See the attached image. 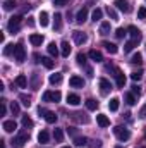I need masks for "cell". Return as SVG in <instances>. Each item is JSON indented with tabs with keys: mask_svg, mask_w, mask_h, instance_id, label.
I'll return each instance as SVG.
<instances>
[{
	"mask_svg": "<svg viewBox=\"0 0 146 148\" xmlns=\"http://www.w3.org/2000/svg\"><path fill=\"white\" fill-rule=\"evenodd\" d=\"M113 134L117 136V140H119V141H127V140L131 138L129 129H126L124 126H115V127H113Z\"/></svg>",
	"mask_w": 146,
	"mask_h": 148,
	"instance_id": "obj_1",
	"label": "cell"
},
{
	"mask_svg": "<svg viewBox=\"0 0 146 148\" xmlns=\"http://www.w3.org/2000/svg\"><path fill=\"white\" fill-rule=\"evenodd\" d=\"M21 21H23V17H21V16H14V17H10V19H9L7 28H9V31H10L12 35L19 31V28H21Z\"/></svg>",
	"mask_w": 146,
	"mask_h": 148,
	"instance_id": "obj_2",
	"label": "cell"
},
{
	"mask_svg": "<svg viewBox=\"0 0 146 148\" xmlns=\"http://www.w3.org/2000/svg\"><path fill=\"white\" fill-rule=\"evenodd\" d=\"M60 98H62V93L60 91H45L43 93V102L57 103V102H60Z\"/></svg>",
	"mask_w": 146,
	"mask_h": 148,
	"instance_id": "obj_3",
	"label": "cell"
},
{
	"mask_svg": "<svg viewBox=\"0 0 146 148\" xmlns=\"http://www.w3.org/2000/svg\"><path fill=\"white\" fill-rule=\"evenodd\" d=\"M24 59H26V50H24L23 43H17L16 50H14V60L21 64V62H24Z\"/></svg>",
	"mask_w": 146,
	"mask_h": 148,
	"instance_id": "obj_4",
	"label": "cell"
},
{
	"mask_svg": "<svg viewBox=\"0 0 146 148\" xmlns=\"http://www.w3.org/2000/svg\"><path fill=\"white\" fill-rule=\"evenodd\" d=\"M38 112H40V115H43L45 117V121L48 122V124H55L57 122V114L55 112H52V110H46V109H38Z\"/></svg>",
	"mask_w": 146,
	"mask_h": 148,
	"instance_id": "obj_5",
	"label": "cell"
},
{
	"mask_svg": "<svg viewBox=\"0 0 146 148\" xmlns=\"http://www.w3.org/2000/svg\"><path fill=\"white\" fill-rule=\"evenodd\" d=\"M28 140H29V134H28V133H21V134H17V136L12 140V147H17V148L24 147V145L28 143Z\"/></svg>",
	"mask_w": 146,
	"mask_h": 148,
	"instance_id": "obj_6",
	"label": "cell"
},
{
	"mask_svg": "<svg viewBox=\"0 0 146 148\" xmlns=\"http://www.w3.org/2000/svg\"><path fill=\"white\" fill-rule=\"evenodd\" d=\"M113 5H115V9H119V10L124 12V14H129V12H131V5H129L127 0H115Z\"/></svg>",
	"mask_w": 146,
	"mask_h": 148,
	"instance_id": "obj_7",
	"label": "cell"
},
{
	"mask_svg": "<svg viewBox=\"0 0 146 148\" xmlns=\"http://www.w3.org/2000/svg\"><path fill=\"white\" fill-rule=\"evenodd\" d=\"M98 86H100V93L105 97V95H108L110 90H112V84H110L108 79H105V77H102L100 81H98Z\"/></svg>",
	"mask_w": 146,
	"mask_h": 148,
	"instance_id": "obj_8",
	"label": "cell"
},
{
	"mask_svg": "<svg viewBox=\"0 0 146 148\" xmlns=\"http://www.w3.org/2000/svg\"><path fill=\"white\" fill-rule=\"evenodd\" d=\"M72 38H74V41H76L77 45H84V43L88 41V35H86V33H83V31H74Z\"/></svg>",
	"mask_w": 146,
	"mask_h": 148,
	"instance_id": "obj_9",
	"label": "cell"
},
{
	"mask_svg": "<svg viewBox=\"0 0 146 148\" xmlns=\"http://www.w3.org/2000/svg\"><path fill=\"white\" fill-rule=\"evenodd\" d=\"M83 115H84L83 112H74V114H71V119H72L74 122H79V124H88L89 119L88 117H83Z\"/></svg>",
	"mask_w": 146,
	"mask_h": 148,
	"instance_id": "obj_10",
	"label": "cell"
},
{
	"mask_svg": "<svg viewBox=\"0 0 146 148\" xmlns=\"http://www.w3.org/2000/svg\"><path fill=\"white\" fill-rule=\"evenodd\" d=\"M86 19H88V9L83 7V9L77 12V16H76V23H77V24H83V23H86Z\"/></svg>",
	"mask_w": 146,
	"mask_h": 148,
	"instance_id": "obj_11",
	"label": "cell"
},
{
	"mask_svg": "<svg viewBox=\"0 0 146 148\" xmlns=\"http://www.w3.org/2000/svg\"><path fill=\"white\" fill-rule=\"evenodd\" d=\"M69 84H71L72 88H83V86H84V79L79 77V76H71Z\"/></svg>",
	"mask_w": 146,
	"mask_h": 148,
	"instance_id": "obj_12",
	"label": "cell"
},
{
	"mask_svg": "<svg viewBox=\"0 0 146 148\" xmlns=\"http://www.w3.org/2000/svg\"><path fill=\"white\" fill-rule=\"evenodd\" d=\"M127 31H129V35L132 36V41H136V43H138V41L141 40V31H139L136 26H129V28H127Z\"/></svg>",
	"mask_w": 146,
	"mask_h": 148,
	"instance_id": "obj_13",
	"label": "cell"
},
{
	"mask_svg": "<svg viewBox=\"0 0 146 148\" xmlns=\"http://www.w3.org/2000/svg\"><path fill=\"white\" fill-rule=\"evenodd\" d=\"M96 122H98L100 127H108L110 126V121L105 114H98V115H96Z\"/></svg>",
	"mask_w": 146,
	"mask_h": 148,
	"instance_id": "obj_14",
	"label": "cell"
},
{
	"mask_svg": "<svg viewBox=\"0 0 146 148\" xmlns=\"http://www.w3.org/2000/svg\"><path fill=\"white\" fill-rule=\"evenodd\" d=\"M88 57H89L93 62H102V60H103V55H102V52H100V50H89Z\"/></svg>",
	"mask_w": 146,
	"mask_h": 148,
	"instance_id": "obj_15",
	"label": "cell"
},
{
	"mask_svg": "<svg viewBox=\"0 0 146 148\" xmlns=\"http://www.w3.org/2000/svg\"><path fill=\"white\" fill-rule=\"evenodd\" d=\"M17 129V122L16 121H5L3 122V131L5 133H14Z\"/></svg>",
	"mask_w": 146,
	"mask_h": 148,
	"instance_id": "obj_16",
	"label": "cell"
},
{
	"mask_svg": "<svg viewBox=\"0 0 146 148\" xmlns=\"http://www.w3.org/2000/svg\"><path fill=\"white\" fill-rule=\"evenodd\" d=\"M115 81H117V86L119 88H124L126 86V76L120 73L119 69H115Z\"/></svg>",
	"mask_w": 146,
	"mask_h": 148,
	"instance_id": "obj_17",
	"label": "cell"
},
{
	"mask_svg": "<svg viewBox=\"0 0 146 148\" xmlns=\"http://www.w3.org/2000/svg\"><path fill=\"white\" fill-rule=\"evenodd\" d=\"M43 40H45L43 35H36V33H33V35L29 36V41H31V45H33V47H40V45L43 43Z\"/></svg>",
	"mask_w": 146,
	"mask_h": 148,
	"instance_id": "obj_18",
	"label": "cell"
},
{
	"mask_svg": "<svg viewBox=\"0 0 146 148\" xmlns=\"http://www.w3.org/2000/svg\"><path fill=\"white\" fill-rule=\"evenodd\" d=\"M67 103H69V105H79V103H81L79 95H76V93H69V95H67Z\"/></svg>",
	"mask_w": 146,
	"mask_h": 148,
	"instance_id": "obj_19",
	"label": "cell"
},
{
	"mask_svg": "<svg viewBox=\"0 0 146 148\" xmlns=\"http://www.w3.org/2000/svg\"><path fill=\"white\" fill-rule=\"evenodd\" d=\"M16 84H17L19 88H26V86H28V77H26L24 74H19V76L16 77Z\"/></svg>",
	"mask_w": 146,
	"mask_h": 148,
	"instance_id": "obj_20",
	"label": "cell"
},
{
	"mask_svg": "<svg viewBox=\"0 0 146 148\" xmlns=\"http://www.w3.org/2000/svg\"><path fill=\"white\" fill-rule=\"evenodd\" d=\"M103 47H105V50L108 52V53H117L119 52V48H117V45L115 43H110V41H103Z\"/></svg>",
	"mask_w": 146,
	"mask_h": 148,
	"instance_id": "obj_21",
	"label": "cell"
},
{
	"mask_svg": "<svg viewBox=\"0 0 146 148\" xmlns=\"http://www.w3.org/2000/svg\"><path fill=\"white\" fill-rule=\"evenodd\" d=\"M131 64H134V66H141V64H143V55H141L139 52H136V53L131 57Z\"/></svg>",
	"mask_w": 146,
	"mask_h": 148,
	"instance_id": "obj_22",
	"label": "cell"
},
{
	"mask_svg": "<svg viewBox=\"0 0 146 148\" xmlns=\"http://www.w3.org/2000/svg\"><path fill=\"white\" fill-rule=\"evenodd\" d=\"M41 64H43L46 69H53L55 60H53V59H50V57H41Z\"/></svg>",
	"mask_w": 146,
	"mask_h": 148,
	"instance_id": "obj_23",
	"label": "cell"
},
{
	"mask_svg": "<svg viewBox=\"0 0 146 148\" xmlns=\"http://www.w3.org/2000/svg\"><path fill=\"white\" fill-rule=\"evenodd\" d=\"M48 23H50V21H48V12L41 10V12H40V24L45 28V26H48Z\"/></svg>",
	"mask_w": 146,
	"mask_h": 148,
	"instance_id": "obj_24",
	"label": "cell"
},
{
	"mask_svg": "<svg viewBox=\"0 0 146 148\" xmlns=\"http://www.w3.org/2000/svg\"><path fill=\"white\" fill-rule=\"evenodd\" d=\"M86 109H88V110H96V109H98V102H96L95 98H88V100H86Z\"/></svg>",
	"mask_w": 146,
	"mask_h": 148,
	"instance_id": "obj_25",
	"label": "cell"
},
{
	"mask_svg": "<svg viewBox=\"0 0 146 148\" xmlns=\"http://www.w3.org/2000/svg\"><path fill=\"white\" fill-rule=\"evenodd\" d=\"M74 145H76V147H86V145H88V138H84V136H76V138H74Z\"/></svg>",
	"mask_w": 146,
	"mask_h": 148,
	"instance_id": "obj_26",
	"label": "cell"
},
{
	"mask_svg": "<svg viewBox=\"0 0 146 148\" xmlns=\"http://www.w3.org/2000/svg\"><path fill=\"white\" fill-rule=\"evenodd\" d=\"M110 29H112L110 23H108V21H103V23H102V26H100V35H108Z\"/></svg>",
	"mask_w": 146,
	"mask_h": 148,
	"instance_id": "obj_27",
	"label": "cell"
},
{
	"mask_svg": "<svg viewBox=\"0 0 146 148\" xmlns=\"http://www.w3.org/2000/svg\"><path fill=\"white\" fill-rule=\"evenodd\" d=\"M16 7H17V2L16 0H5L3 2V9L5 10H14Z\"/></svg>",
	"mask_w": 146,
	"mask_h": 148,
	"instance_id": "obj_28",
	"label": "cell"
},
{
	"mask_svg": "<svg viewBox=\"0 0 146 148\" xmlns=\"http://www.w3.org/2000/svg\"><path fill=\"white\" fill-rule=\"evenodd\" d=\"M62 57H69V53H71V45H69V41H62Z\"/></svg>",
	"mask_w": 146,
	"mask_h": 148,
	"instance_id": "obj_29",
	"label": "cell"
},
{
	"mask_svg": "<svg viewBox=\"0 0 146 148\" xmlns=\"http://www.w3.org/2000/svg\"><path fill=\"white\" fill-rule=\"evenodd\" d=\"M19 100H21V103H23L24 107H29V105H31V97H29V95L21 93V95H19Z\"/></svg>",
	"mask_w": 146,
	"mask_h": 148,
	"instance_id": "obj_30",
	"label": "cell"
},
{
	"mask_svg": "<svg viewBox=\"0 0 146 148\" xmlns=\"http://www.w3.org/2000/svg\"><path fill=\"white\" fill-rule=\"evenodd\" d=\"M53 138H55V141H57V143H62V141H64V131L57 127V129L53 131Z\"/></svg>",
	"mask_w": 146,
	"mask_h": 148,
	"instance_id": "obj_31",
	"label": "cell"
},
{
	"mask_svg": "<svg viewBox=\"0 0 146 148\" xmlns=\"http://www.w3.org/2000/svg\"><path fill=\"white\" fill-rule=\"evenodd\" d=\"M119 103H120V100H119V98H112V100L108 102V109L112 112H117V110H119Z\"/></svg>",
	"mask_w": 146,
	"mask_h": 148,
	"instance_id": "obj_32",
	"label": "cell"
},
{
	"mask_svg": "<svg viewBox=\"0 0 146 148\" xmlns=\"http://www.w3.org/2000/svg\"><path fill=\"white\" fill-rule=\"evenodd\" d=\"M59 83H62V74L60 73H55L50 76V84H59Z\"/></svg>",
	"mask_w": 146,
	"mask_h": 148,
	"instance_id": "obj_33",
	"label": "cell"
},
{
	"mask_svg": "<svg viewBox=\"0 0 146 148\" xmlns=\"http://www.w3.org/2000/svg\"><path fill=\"white\" fill-rule=\"evenodd\" d=\"M102 16H103V10L96 7V9L93 10V14H91V19H93V21L96 23V21H100V19H102Z\"/></svg>",
	"mask_w": 146,
	"mask_h": 148,
	"instance_id": "obj_34",
	"label": "cell"
},
{
	"mask_svg": "<svg viewBox=\"0 0 146 148\" xmlns=\"http://www.w3.org/2000/svg\"><path fill=\"white\" fill-rule=\"evenodd\" d=\"M14 50H16V45H14V43H9V45H5V48H3V55L9 57V55L14 53Z\"/></svg>",
	"mask_w": 146,
	"mask_h": 148,
	"instance_id": "obj_35",
	"label": "cell"
},
{
	"mask_svg": "<svg viewBox=\"0 0 146 148\" xmlns=\"http://www.w3.org/2000/svg\"><path fill=\"white\" fill-rule=\"evenodd\" d=\"M48 140H50L48 131H41V133L38 134V141H40V143H48Z\"/></svg>",
	"mask_w": 146,
	"mask_h": 148,
	"instance_id": "obj_36",
	"label": "cell"
},
{
	"mask_svg": "<svg viewBox=\"0 0 146 148\" xmlns=\"http://www.w3.org/2000/svg\"><path fill=\"white\" fill-rule=\"evenodd\" d=\"M53 28H55L57 31H60V28H62V16H60V14H55V21H53Z\"/></svg>",
	"mask_w": 146,
	"mask_h": 148,
	"instance_id": "obj_37",
	"label": "cell"
},
{
	"mask_svg": "<svg viewBox=\"0 0 146 148\" xmlns=\"http://www.w3.org/2000/svg\"><path fill=\"white\" fill-rule=\"evenodd\" d=\"M21 122H23V126H24V127H33V126H35L33 119H31V117H28V115H23V121H21Z\"/></svg>",
	"mask_w": 146,
	"mask_h": 148,
	"instance_id": "obj_38",
	"label": "cell"
},
{
	"mask_svg": "<svg viewBox=\"0 0 146 148\" xmlns=\"http://www.w3.org/2000/svg\"><path fill=\"white\" fill-rule=\"evenodd\" d=\"M48 53H50L52 57H57V55H59V48H57L55 43H50V45H48Z\"/></svg>",
	"mask_w": 146,
	"mask_h": 148,
	"instance_id": "obj_39",
	"label": "cell"
},
{
	"mask_svg": "<svg viewBox=\"0 0 146 148\" xmlns=\"http://www.w3.org/2000/svg\"><path fill=\"white\" fill-rule=\"evenodd\" d=\"M126 102L129 103V105H136V97H134V93H126Z\"/></svg>",
	"mask_w": 146,
	"mask_h": 148,
	"instance_id": "obj_40",
	"label": "cell"
},
{
	"mask_svg": "<svg viewBox=\"0 0 146 148\" xmlns=\"http://www.w3.org/2000/svg\"><path fill=\"white\" fill-rule=\"evenodd\" d=\"M19 110H21V109H19V103H17V102H12V103H10V112H12L14 115H19Z\"/></svg>",
	"mask_w": 146,
	"mask_h": 148,
	"instance_id": "obj_41",
	"label": "cell"
},
{
	"mask_svg": "<svg viewBox=\"0 0 146 148\" xmlns=\"http://www.w3.org/2000/svg\"><path fill=\"white\" fill-rule=\"evenodd\" d=\"M76 60H77V64H79V66H84V64H86V55L79 52V53H77V57H76Z\"/></svg>",
	"mask_w": 146,
	"mask_h": 148,
	"instance_id": "obj_42",
	"label": "cell"
},
{
	"mask_svg": "<svg viewBox=\"0 0 146 148\" xmlns=\"http://www.w3.org/2000/svg\"><path fill=\"white\" fill-rule=\"evenodd\" d=\"M134 47H136V41H132V40H131V41H127V43H126V47H124V52H131Z\"/></svg>",
	"mask_w": 146,
	"mask_h": 148,
	"instance_id": "obj_43",
	"label": "cell"
},
{
	"mask_svg": "<svg viewBox=\"0 0 146 148\" xmlns=\"http://www.w3.org/2000/svg\"><path fill=\"white\" fill-rule=\"evenodd\" d=\"M138 17L139 19H146V7H139L138 9Z\"/></svg>",
	"mask_w": 146,
	"mask_h": 148,
	"instance_id": "obj_44",
	"label": "cell"
},
{
	"mask_svg": "<svg viewBox=\"0 0 146 148\" xmlns=\"http://www.w3.org/2000/svg\"><path fill=\"white\" fill-rule=\"evenodd\" d=\"M141 77H143V73H141V71H138V73H132V74H131V79H132V81H139Z\"/></svg>",
	"mask_w": 146,
	"mask_h": 148,
	"instance_id": "obj_45",
	"label": "cell"
},
{
	"mask_svg": "<svg viewBox=\"0 0 146 148\" xmlns=\"http://www.w3.org/2000/svg\"><path fill=\"white\" fill-rule=\"evenodd\" d=\"M126 31H127V29H124V28H119V29L115 31V36H117V38H124V36H126Z\"/></svg>",
	"mask_w": 146,
	"mask_h": 148,
	"instance_id": "obj_46",
	"label": "cell"
},
{
	"mask_svg": "<svg viewBox=\"0 0 146 148\" xmlns=\"http://www.w3.org/2000/svg\"><path fill=\"white\" fill-rule=\"evenodd\" d=\"M107 14H108V16L112 17V19H113V21L117 19V12H115V9H112V7H108V9H107Z\"/></svg>",
	"mask_w": 146,
	"mask_h": 148,
	"instance_id": "obj_47",
	"label": "cell"
},
{
	"mask_svg": "<svg viewBox=\"0 0 146 148\" xmlns=\"http://www.w3.org/2000/svg\"><path fill=\"white\" fill-rule=\"evenodd\" d=\"M67 3H69V0H53V5H57V7H64Z\"/></svg>",
	"mask_w": 146,
	"mask_h": 148,
	"instance_id": "obj_48",
	"label": "cell"
},
{
	"mask_svg": "<svg viewBox=\"0 0 146 148\" xmlns=\"http://www.w3.org/2000/svg\"><path fill=\"white\" fill-rule=\"evenodd\" d=\"M139 117H141V119H146V105L141 107V110H139Z\"/></svg>",
	"mask_w": 146,
	"mask_h": 148,
	"instance_id": "obj_49",
	"label": "cell"
},
{
	"mask_svg": "<svg viewBox=\"0 0 146 148\" xmlns=\"http://www.w3.org/2000/svg\"><path fill=\"white\" fill-rule=\"evenodd\" d=\"M132 93L139 97V93H141V90H139V86H136V84H134V86H132Z\"/></svg>",
	"mask_w": 146,
	"mask_h": 148,
	"instance_id": "obj_50",
	"label": "cell"
},
{
	"mask_svg": "<svg viewBox=\"0 0 146 148\" xmlns=\"http://www.w3.org/2000/svg\"><path fill=\"white\" fill-rule=\"evenodd\" d=\"M91 147H93V148H100V147H102V141H98V140H96V141H93V145H91Z\"/></svg>",
	"mask_w": 146,
	"mask_h": 148,
	"instance_id": "obj_51",
	"label": "cell"
},
{
	"mask_svg": "<svg viewBox=\"0 0 146 148\" xmlns=\"http://www.w3.org/2000/svg\"><path fill=\"white\" fill-rule=\"evenodd\" d=\"M28 24H29V26H33V24H35V21H33V17H29V19H28Z\"/></svg>",
	"mask_w": 146,
	"mask_h": 148,
	"instance_id": "obj_52",
	"label": "cell"
},
{
	"mask_svg": "<svg viewBox=\"0 0 146 148\" xmlns=\"http://www.w3.org/2000/svg\"><path fill=\"white\" fill-rule=\"evenodd\" d=\"M0 148H5V141H0Z\"/></svg>",
	"mask_w": 146,
	"mask_h": 148,
	"instance_id": "obj_53",
	"label": "cell"
},
{
	"mask_svg": "<svg viewBox=\"0 0 146 148\" xmlns=\"http://www.w3.org/2000/svg\"><path fill=\"white\" fill-rule=\"evenodd\" d=\"M145 140H146V129H145Z\"/></svg>",
	"mask_w": 146,
	"mask_h": 148,
	"instance_id": "obj_54",
	"label": "cell"
},
{
	"mask_svg": "<svg viewBox=\"0 0 146 148\" xmlns=\"http://www.w3.org/2000/svg\"><path fill=\"white\" fill-rule=\"evenodd\" d=\"M62 148H71V147H62Z\"/></svg>",
	"mask_w": 146,
	"mask_h": 148,
	"instance_id": "obj_55",
	"label": "cell"
},
{
	"mask_svg": "<svg viewBox=\"0 0 146 148\" xmlns=\"http://www.w3.org/2000/svg\"><path fill=\"white\" fill-rule=\"evenodd\" d=\"M115 148H122V147H115Z\"/></svg>",
	"mask_w": 146,
	"mask_h": 148,
	"instance_id": "obj_56",
	"label": "cell"
},
{
	"mask_svg": "<svg viewBox=\"0 0 146 148\" xmlns=\"http://www.w3.org/2000/svg\"><path fill=\"white\" fill-rule=\"evenodd\" d=\"M143 148H145V147H143Z\"/></svg>",
	"mask_w": 146,
	"mask_h": 148,
	"instance_id": "obj_57",
	"label": "cell"
}]
</instances>
